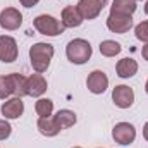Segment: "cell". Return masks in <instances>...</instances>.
Returning a JSON list of instances; mask_svg holds the SVG:
<instances>
[{"label":"cell","mask_w":148,"mask_h":148,"mask_svg":"<svg viewBox=\"0 0 148 148\" xmlns=\"http://www.w3.org/2000/svg\"><path fill=\"white\" fill-rule=\"evenodd\" d=\"M35 109H36V114L40 117H50L53 112V102L48 98H40L35 105Z\"/></svg>","instance_id":"obj_20"},{"label":"cell","mask_w":148,"mask_h":148,"mask_svg":"<svg viewBox=\"0 0 148 148\" xmlns=\"http://www.w3.org/2000/svg\"><path fill=\"white\" fill-rule=\"evenodd\" d=\"M53 57V47L50 43H36L29 48V59L31 66L36 73H45L50 66V60Z\"/></svg>","instance_id":"obj_1"},{"label":"cell","mask_w":148,"mask_h":148,"mask_svg":"<svg viewBox=\"0 0 148 148\" xmlns=\"http://www.w3.org/2000/svg\"><path fill=\"white\" fill-rule=\"evenodd\" d=\"M112 100L119 109H127L134 102V91H133V88H129L126 84H119L112 91Z\"/></svg>","instance_id":"obj_6"},{"label":"cell","mask_w":148,"mask_h":148,"mask_svg":"<svg viewBox=\"0 0 148 148\" xmlns=\"http://www.w3.org/2000/svg\"><path fill=\"white\" fill-rule=\"evenodd\" d=\"M23 112H24V103L19 97L10 98L2 105V114L5 115V119H17L23 115Z\"/></svg>","instance_id":"obj_12"},{"label":"cell","mask_w":148,"mask_h":148,"mask_svg":"<svg viewBox=\"0 0 148 148\" xmlns=\"http://www.w3.org/2000/svg\"><path fill=\"white\" fill-rule=\"evenodd\" d=\"M86 86H88V90L91 93L100 95V93H103L107 90L109 77H107V74L103 73V71H93L88 76V79H86Z\"/></svg>","instance_id":"obj_10"},{"label":"cell","mask_w":148,"mask_h":148,"mask_svg":"<svg viewBox=\"0 0 148 148\" xmlns=\"http://www.w3.org/2000/svg\"><path fill=\"white\" fill-rule=\"evenodd\" d=\"M74 148H81V147H74Z\"/></svg>","instance_id":"obj_29"},{"label":"cell","mask_w":148,"mask_h":148,"mask_svg":"<svg viewBox=\"0 0 148 148\" xmlns=\"http://www.w3.org/2000/svg\"><path fill=\"white\" fill-rule=\"evenodd\" d=\"M38 129L43 136H55L60 133V127L57 126L53 117H40L38 119Z\"/></svg>","instance_id":"obj_15"},{"label":"cell","mask_w":148,"mask_h":148,"mask_svg":"<svg viewBox=\"0 0 148 148\" xmlns=\"http://www.w3.org/2000/svg\"><path fill=\"white\" fill-rule=\"evenodd\" d=\"M134 2H136V0H134Z\"/></svg>","instance_id":"obj_30"},{"label":"cell","mask_w":148,"mask_h":148,"mask_svg":"<svg viewBox=\"0 0 148 148\" xmlns=\"http://www.w3.org/2000/svg\"><path fill=\"white\" fill-rule=\"evenodd\" d=\"M145 12L148 14V0H147V5H145Z\"/></svg>","instance_id":"obj_27"},{"label":"cell","mask_w":148,"mask_h":148,"mask_svg":"<svg viewBox=\"0 0 148 148\" xmlns=\"http://www.w3.org/2000/svg\"><path fill=\"white\" fill-rule=\"evenodd\" d=\"M21 2V5H24V7H33V5H36L40 0H19Z\"/></svg>","instance_id":"obj_24"},{"label":"cell","mask_w":148,"mask_h":148,"mask_svg":"<svg viewBox=\"0 0 148 148\" xmlns=\"http://www.w3.org/2000/svg\"><path fill=\"white\" fill-rule=\"evenodd\" d=\"M83 21L84 19H83L81 12L77 10V7L69 5L62 10V26L64 28H77V26H81Z\"/></svg>","instance_id":"obj_13"},{"label":"cell","mask_w":148,"mask_h":148,"mask_svg":"<svg viewBox=\"0 0 148 148\" xmlns=\"http://www.w3.org/2000/svg\"><path fill=\"white\" fill-rule=\"evenodd\" d=\"M145 90H147V93H148V81H147V84H145Z\"/></svg>","instance_id":"obj_28"},{"label":"cell","mask_w":148,"mask_h":148,"mask_svg":"<svg viewBox=\"0 0 148 148\" xmlns=\"http://www.w3.org/2000/svg\"><path fill=\"white\" fill-rule=\"evenodd\" d=\"M26 91L29 97H41L47 91V81L41 74H31L26 77Z\"/></svg>","instance_id":"obj_11"},{"label":"cell","mask_w":148,"mask_h":148,"mask_svg":"<svg viewBox=\"0 0 148 148\" xmlns=\"http://www.w3.org/2000/svg\"><path fill=\"white\" fill-rule=\"evenodd\" d=\"M134 33H136V38H138V40L148 41V21L140 23V24L134 28Z\"/></svg>","instance_id":"obj_22"},{"label":"cell","mask_w":148,"mask_h":148,"mask_svg":"<svg viewBox=\"0 0 148 148\" xmlns=\"http://www.w3.org/2000/svg\"><path fill=\"white\" fill-rule=\"evenodd\" d=\"M141 55H143V59H145V60H148V43L141 48Z\"/></svg>","instance_id":"obj_25"},{"label":"cell","mask_w":148,"mask_h":148,"mask_svg":"<svg viewBox=\"0 0 148 148\" xmlns=\"http://www.w3.org/2000/svg\"><path fill=\"white\" fill-rule=\"evenodd\" d=\"M133 26V17L131 16H126V14H115V12H110L109 19H107V28L114 31V33H126L129 31Z\"/></svg>","instance_id":"obj_8"},{"label":"cell","mask_w":148,"mask_h":148,"mask_svg":"<svg viewBox=\"0 0 148 148\" xmlns=\"http://www.w3.org/2000/svg\"><path fill=\"white\" fill-rule=\"evenodd\" d=\"M23 24V14L14 9V7H7L0 12V26L7 31H14Z\"/></svg>","instance_id":"obj_5"},{"label":"cell","mask_w":148,"mask_h":148,"mask_svg":"<svg viewBox=\"0 0 148 148\" xmlns=\"http://www.w3.org/2000/svg\"><path fill=\"white\" fill-rule=\"evenodd\" d=\"M121 50H122V47L117 41H114V40H105V41L100 43V52L105 57H115Z\"/></svg>","instance_id":"obj_19"},{"label":"cell","mask_w":148,"mask_h":148,"mask_svg":"<svg viewBox=\"0 0 148 148\" xmlns=\"http://www.w3.org/2000/svg\"><path fill=\"white\" fill-rule=\"evenodd\" d=\"M9 95H12V83L9 76H0V100H5Z\"/></svg>","instance_id":"obj_21"},{"label":"cell","mask_w":148,"mask_h":148,"mask_svg":"<svg viewBox=\"0 0 148 148\" xmlns=\"http://www.w3.org/2000/svg\"><path fill=\"white\" fill-rule=\"evenodd\" d=\"M112 138L119 145H131L136 138V129L129 122H119L112 129Z\"/></svg>","instance_id":"obj_4"},{"label":"cell","mask_w":148,"mask_h":148,"mask_svg":"<svg viewBox=\"0 0 148 148\" xmlns=\"http://www.w3.org/2000/svg\"><path fill=\"white\" fill-rule=\"evenodd\" d=\"M12 133V127L10 124L5 121V119H0V140H7Z\"/></svg>","instance_id":"obj_23"},{"label":"cell","mask_w":148,"mask_h":148,"mask_svg":"<svg viewBox=\"0 0 148 148\" xmlns=\"http://www.w3.org/2000/svg\"><path fill=\"white\" fill-rule=\"evenodd\" d=\"M17 59V43L12 36H0V60L2 62H14Z\"/></svg>","instance_id":"obj_9"},{"label":"cell","mask_w":148,"mask_h":148,"mask_svg":"<svg viewBox=\"0 0 148 148\" xmlns=\"http://www.w3.org/2000/svg\"><path fill=\"white\" fill-rule=\"evenodd\" d=\"M143 136H145V140L148 141V122L145 124V127H143Z\"/></svg>","instance_id":"obj_26"},{"label":"cell","mask_w":148,"mask_h":148,"mask_svg":"<svg viewBox=\"0 0 148 148\" xmlns=\"http://www.w3.org/2000/svg\"><path fill=\"white\" fill-rule=\"evenodd\" d=\"M115 71H117V76L119 77H124L126 79V77H131V76H134V74L138 73V64H136L134 59L126 57V59H121L117 62Z\"/></svg>","instance_id":"obj_14"},{"label":"cell","mask_w":148,"mask_h":148,"mask_svg":"<svg viewBox=\"0 0 148 148\" xmlns=\"http://www.w3.org/2000/svg\"><path fill=\"white\" fill-rule=\"evenodd\" d=\"M33 26L36 28L38 33L47 35V36H59L60 33H64V26H62V23H59L55 17L47 16V14L38 16L36 19L33 21Z\"/></svg>","instance_id":"obj_3"},{"label":"cell","mask_w":148,"mask_h":148,"mask_svg":"<svg viewBox=\"0 0 148 148\" xmlns=\"http://www.w3.org/2000/svg\"><path fill=\"white\" fill-rule=\"evenodd\" d=\"M53 119H55L57 126L60 127V131H62V129H67V127H71V126L76 124V114H74L73 110H67V109L59 110L53 115Z\"/></svg>","instance_id":"obj_16"},{"label":"cell","mask_w":148,"mask_h":148,"mask_svg":"<svg viewBox=\"0 0 148 148\" xmlns=\"http://www.w3.org/2000/svg\"><path fill=\"white\" fill-rule=\"evenodd\" d=\"M134 10H136V2L134 0H114L110 9V12L126 14V16H133Z\"/></svg>","instance_id":"obj_18"},{"label":"cell","mask_w":148,"mask_h":148,"mask_svg":"<svg viewBox=\"0 0 148 148\" xmlns=\"http://www.w3.org/2000/svg\"><path fill=\"white\" fill-rule=\"evenodd\" d=\"M91 52H93V50H91L90 41H86V40H83V38L71 40V41L67 43V48H66L67 59H69L73 64H77V66L88 62V59L91 57Z\"/></svg>","instance_id":"obj_2"},{"label":"cell","mask_w":148,"mask_h":148,"mask_svg":"<svg viewBox=\"0 0 148 148\" xmlns=\"http://www.w3.org/2000/svg\"><path fill=\"white\" fill-rule=\"evenodd\" d=\"M9 79L12 83V95H16L19 98L28 95V91H26V77L24 76H21L17 73H12V74H9Z\"/></svg>","instance_id":"obj_17"},{"label":"cell","mask_w":148,"mask_h":148,"mask_svg":"<svg viewBox=\"0 0 148 148\" xmlns=\"http://www.w3.org/2000/svg\"><path fill=\"white\" fill-rule=\"evenodd\" d=\"M107 5V0H79L77 10L81 12L83 19H95L102 12V9Z\"/></svg>","instance_id":"obj_7"}]
</instances>
